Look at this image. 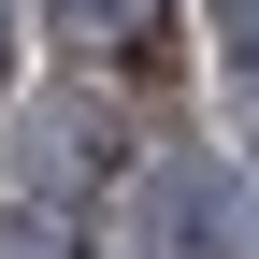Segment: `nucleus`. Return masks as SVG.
Listing matches in <instances>:
<instances>
[{"mask_svg":"<svg viewBox=\"0 0 259 259\" xmlns=\"http://www.w3.org/2000/svg\"><path fill=\"white\" fill-rule=\"evenodd\" d=\"M216 44H231V72H245V101H259V0H216Z\"/></svg>","mask_w":259,"mask_h":259,"instance_id":"7ed1b4c3","label":"nucleus"},{"mask_svg":"<svg viewBox=\"0 0 259 259\" xmlns=\"http://www.w3.org/2000/svg\"><path fill=\"white\" fill-rule=\"evenodd\" d=\"M0 259H72V231H58V216H29V202H15V216H0Z\"/></svg>","mask_w":259,"mask_h":259,"instance_id":"f03ea898","label":"nucleus"},{"mask_svg":"<svg viewBox=\"0 0 259 259\" xmlns=\"http://www.w3.org/2000/svg\"><path fill=\"white\" fill-rule=\"evenodd\" d=\"M0 44H15V0H0Z\"/></svg>","mask_w":259,"mask_h":259,"instance_id":"20e7f679","label":"nucleus"},{"mask_svg":"<svg viewBox=\"0 0 259 259\" xmlns=\"http://www.w3.org/2000/svg\"><path fill=\"white\" fill-rule=\"evenodd\" d=\"M58 29H72L87 58H158V29H173V0H58Z\"/></svg>","mask_w":259,"mask_h":259,"instance_id":"f257e3e1","label":"nucleus"}]
</instances>
